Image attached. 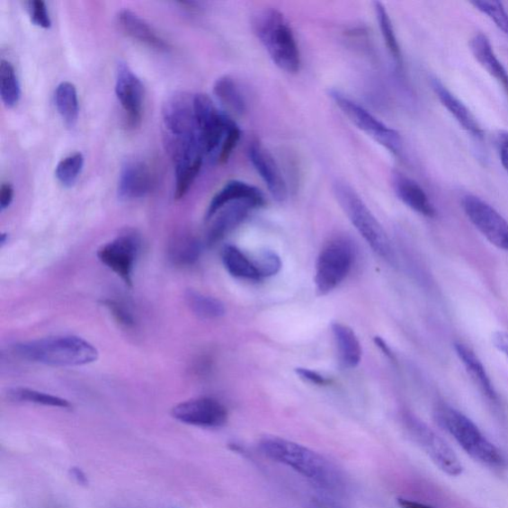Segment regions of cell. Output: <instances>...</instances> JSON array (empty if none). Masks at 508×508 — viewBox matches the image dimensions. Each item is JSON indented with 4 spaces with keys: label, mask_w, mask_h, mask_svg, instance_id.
Masks as SVG:
<instances>
[{
    "label": "cell",
    "mask_w": 508,
    "mask_h": 508,
    "mask_svg": "<svg viewBox=\"0 0 508 508\" xmlns=\"http://www.w3.org/2000/svg\"><path fill=\"white\" fill-rule=\"evenodd\" d=\"M462 207L469 222L488 242L508 252V222L494 207L474 195L465 196Z\"/></svg>",
    "instance_id": "11"
},
{
    "label": "cell",
    "mask_w": 508,
    "mask_h": 508,
    "mask_svg": "<svg viewBox=\"0 0 508 508\" xmlns=\"http://www.w3.org/2000/svg\"><path fill=\"white\" fill-rule=\"evenodd\" d=\"M237 201H247L256 208L265 205V198L260 189L244 181L232 180L227 182L210 201L206 218H212L220 209Z\"/></svg>",
    "instance_id": "18"
},
{
    "label": "cell",
    "mask_w": 508,
    "mask_h": 508,
    "mask_svg": "<svg viewBox=\"0 0 508 508\" xmlns=\"http://www.w3.org/2000/svg\"><path fill=\"white\" fill-rule=\"evenodd\" d=\"M85 158L82 153L76 152L62 159L55 170V175L60 183L71 188L78 180L84 167Z\"/></svg>",
    "instance_id": "33"
},
{
    "label": "cell",
    "mask_w": 508,
    "mask_h": 508,
    "mask_svg": "<svg viewBox=\"0 0 508 508\" xmlns=\"http://www.w3.org/2000/svg\"><path fill=\"white\" fill-rule=\"evenodd\" d=\"M373 5H375L376 17L383 41H385L392 59L400 66L402 65V53L391 18L387 8L381 3H375Z\"/></svg>",
    "instance_id": "30"
},
{
    "label": "cell",
    "mask_w": 508,
    "mask_h": 508,
    "mask_svg": "<svg viewBox=\"0 0 508 508\" xmlns=\"http://www.w3.org/2000/svg\"><path fill=\"white\" fill-rule=\"evenodd\" d=\"M435 415L439 424L452 435L456 442L476 461L488 467L506 466V459L502 450L462 412L448 406H441L436 409Z\"/></svg>",
    "instance_id": "5"
},
{
    "label": "cell",
    "mask_w": 508,
    "mask_h": 508,
    "mask_svg": "<svg viewBox=\"0 0 508 508\" xmlns=\"http://www.w3.org/2000/svg\"><path fill=\"white\" fill-rule=\"evenodd\" d=\"M392 186L402 203L426 218H435L436 209L417 182L401 174L392 176Z\"/></svg>",
    "instance_id": "19"
},
{
    "label": "cell",
    "mask_w": 508,
    "mask_h": 508,
    "mask_svg": "<svg viewBox=\"0 0 508 508\" xmlns=\"http://www.w3.org/2000/svg\"><path fill=\"white\" fill-rule=\"evenodd\" d=\"M258 273L261 278L271 277L281 270L282 263L281 257L272 251L263 252L254 261Z\"/></svg>",
    "instance_id": "35"
},
{
    "label": "cell",
    "mask_w": 508,
    "mask_h": 508,
    "mask_svg": "<svg viewBox=\"0 0 508 508\" xmlns=\"http://www.w3.org/2000/svg\"><path fill=\"white\" fill-rule=\"evenodd\" d=\"M398 504L401 508H435L415 501L406 500V498H399Z\"/></svg>",
    "instance_id": "42"
},
{
    "label": "cell",
    "mask_w": 508,
    "mask_h": 508,
    "mask_svg": "<svg viewBox=\"0 0 508 508\" xmlns=\"http://www.w3.org/2000/svg\"><path fill=\"white\" fill-rule=\"evenodd\" d=\"M71 475L76 479V483H78L80 485H87L88 484V478H87V477H85V475L84 474L82 469H80L78 468H73L71 469Z\"/></svg>",
    "instance_id": "43"
},
{
    "label": "cell",
    "mask_w": 508,
    "mask_h": 508,
    "mask_svg": "<svg viewBox=\"0 0 508 508\" xmlns=\"http://www.w3.org/2000/svg\"><path fill=\"white\" fill-rule=\"evenodd\" d=\"M406 423L416 443L424 450L441 471L450 477L463 474L464 467L459 459L445 441L437 435L424 422L408 415Z\"/></svg>",
    "instance_id": "10"
},
{
    "label": "cell",
    "mask_w": 508,
    "mask_h": 508,
    "mask_svg": "<svg viewBox=\"0 0 508 508\" xmlns=\"http://www.w3.org/2000/svg\"><path fill=\"white\" fill-rule=\"evenodd\" d=\"M257 209L247 201H237L226 205L213 217L214 222L209 227L208 243L214 245L225 237L228 233L241 225L248 216L249 212Z\"/></svg>",
    "instance_id": "20"
},
{
    "label": "cell",
    "mask_w": 508,
    "mask_h": 508,
    "mask_svg": "<svg viewBox=\"0 0 508 508\" xmlns=\"http://www.w3.org/2000/svg\"><path fill=\"white\" fill-rule=\"evenodd\" d=\"M432 89L437 98L443 104V107L455 118L464 130L471 134V137L477 140L484 138V131L477 121L474 114L469 111L465 103L459 101L456 95L450 93L445 85L439 80L432 82Z\"/></svg>",
    "instance_id": "21"
},
{
    "label": "cell",
    "mask_w": 508,
    "mask_h": 508,
    "mask_svg": "<svg viewBox=\"0 0 508 508\" xmlns=\"http://www.w3.org/2000/svg\"><path fill=\"white\" fill-rule=\"evenodd\" d=\"M172 416L188 425L218 428L227 423V411L218 400L203 397L182 402L172 409Z\"/></svg>",
    "instance_id": "13"
},
{
    "label": "cell",
    "mask_w": 508,
    "mask_h": 508,
    "mask_svg": "<svg viewBox=\"0 0 508 508\" xmlns=\"http://www.w3.org/2000/svg\"><path fill=\"white\" fill-rule=\"evenodd\" d=\"M248 158L257 174L264 182L265 186L277 202H284L289 196V188L276 160L270 150L261 142L254 141L248 147Z\"/></svg>",
    "instance_id": "15"
},
{
    "label": "cell",
    "mask_w": 508,
    "mask_h": 508,
    "mask_svg": "<svg viewBox=\"0 0 508 508\" xmlns=\"http://www.w3.org/2000/svg\"><path fill=\"white\" fill-rule=\"evenodd\" d=\"M454 348L459 360L461 361L468 375L471 376L478 388L482 390L487 399L497 402V393L481 360L477 358L471 348H468L463 343H455Z\"/></svg>",
    "instance_id": "23"
},
{
    "label": "cell",
    "mask_w": 508,
    "mask_h": 508,
    "mask_svg": "<svg viewBox=\"0 0 508 508\" xmlns=\"http://www.w3.org/2000/svg\"><path fill=\"white\" fill-rule=\"evenodd\" d=\"M202 246L194 236L179 235L170 242L169 260L178 266L194 264L200 257Z\"/></svg>",
    "instance_id": "27"
},
{
    "label": "cell",
    "mask_w": 508,
    "mask_h": 508,
    "mask_svg": "<svg viewBox=\"0 0 508 508\" xmlns=\"http://www.w3.org/2000/svg\"><path fill=\"white\" fill-rule=\"evenodd\" d=\"M118 23L121 31L143 45L150 48L157 52H168L170 50L169 44L162 38L145 19L137 13L123 9L118 14Z\"/></svg>",
    "instance_id": "17"
},
{
    "label": "cell",
    "mask_w": 508,
    "mask_h": 508,
    "mask_svg": "<svg viewBox=\"0 0 508 508\" xmlns=\"http://www.w3.org/2000/svg\"><path fill=\"white\" fill-rule=\"evenodd\" d=\"M194 112L204 155L218 163L220 152L241 139V129L228 113L218 110L208 94H194Z\"/></svg>",
    "instance_id": "4"
},
{
    "label": "cell",
    "mask_w": 508,
    "mask_h": 508,
    "mask_svg": "<svg viewBox=\"0 0 508 508\" xmlns=\"http://www.w3.org/2000/svg\"><path fill=\"white\" fill-rule=\"evenodd\" d=\"M165 141H199L194 112V95L176 93L162 110ZM201 145V143H200Z\"/></svg>",
    "instance_id": "9"
},
{
    "label": "cell",
    "mask_w": 508,
    "mask_h": 508,
    "mask_svg": "<svg viewBox=\"0 0 508 508\" xmlns=\"http://www.w3.org/2000/svg\"><path fill=\"white\" fill-rule=\"evenodd\" d=\"M186 301L190 309L202 319H217L223 317L226 313L225 305L214 297L189 290Z\"/></svg>",
    "instance_id": "29"
},
{
    "label": "cell",
    "mask_w": 508,
    "mask_h": 508,
    "mask_svg": "<svg viewBox=\"0 0 508 508\" xmlns=\"http://www.w3.org/2000/svg\"><path fill=\"white\" fill-rule=\"evenodd\" d=\"M295 371L302 379L309 381L313 383V385L328 386L330 383L328 379L321 376L317 371L302 368L296 369Z\"/></svg>",
    "instance_id": "38"
},
{
    "label": "cell",
    "mask_w": 508,
    "mask_h": 508,
    "mask_svg": "<svg viewBox=\"0 0 508 508\" xmlns=\"http://www.w3.org/2000/svg\"><path fill=\"white\" fill-rule=\"evenodd\" d=\"M55 102L57 111L68 127H74L79 119L78 93L75 85L70 82H63L55 92Z\"/></svg>",
    "instance_id": "28"
},
{
    "label": "cell",
    "mask_w": 508,
    "mask_h": 508,
    "mask_svg": "<svg viewBox=\"0 0 508 508\" xmlns=\"http://www.w3.org/2000/svg\"><path fill=\"white\" fill-rule=\"evenodd\" d=\"M14 352L23 360L52 367H81L99 359V352L91 343L73 335L18 343Z\"/></svg>",
    "instance_id": "3"
},
{
    "label": "cell",
    "mask_w": 508,
    "mask_h": 508,
    "mask_svg": "<svg viewBox=\"0 0 508 508\" xmlns=\"http://www.w3.org/2000/svg\"><path fill=\"white\" fill-rule=\"evenodd\" d=\"M7 396L9 399L15 402H27V404L58 408H71V404L68 400L30 388H13L8 391Z\"/></svg>",
    "instance_id": "32"
},
{
    "label": "cell",
    "mask_w": 508,
    "mask_h": 508,
    "mask_svg": "<svg viewBox=\"0 0 508 508\" xmlns=\"http://www.w3.org/2000/svg\"><path fill=\"white\" fill-rule=\"evenodd\" d=\"M375 342L378 344V347L383 352H385V354H387V356L391 359V360H395V354L392 353L389 346H388V343L383 341L381 338L379 337H376L375 338Z\"/></svg>",
    "instance_id": "44"
},
{
    "label": "cell",
    "mask_w": 508,
    "mask_h": 508,
    "mask_svg": "<svg viewBox=\"0 0 508 508\" xmlns=\"http://www.w3.org/2000/svg\"><path fill=\"white\" fill-rule=\"evenodd\" d=\"M330 97L334 104L342 111L360 130L368 137L379 143L392 155L398 156L402 149L400 134L380 121L362 105L347 97L346 94L337 90L330 92Z\"/></svg>",
    "instance_id": "7"
},
{
    "label": "cell",
    "mask_w": 508,
    "mask_h": 508,
    "mask_svg": "<svg viewBox=\"0 0 508 508\" xmlns=\"http://www.w3.org/2000/svg\"><path fill=\"white\" fill-rule=\"evenodd\" d=\"M0 94L6 108L13 109L21 101L22 90L14 67L8 61L0 64Z\"/></svg>",
    "instance_id": "31"
},
{
    "label": "cell",
    "mask_w": 508,
    "mask_h": 508,
    "mask_svg": "<svg viewBox=\"0 0 508 508\" xmlns=\"http://www.w3.org/2000/svg\"><path fill=\"white\" fill-rule=\"evenodd\" d=\"M478 12L491 18L498 30L508 36V13L504 4L500 2H488V0H477L471 3Z\"/></svg>",
    "instance_id": "34"
},
{
    "label": "cell",
    "mask_w": 508,
    "mask_h": 508,
    "mask_svg": "<svg viewBox=\"0 0 508 508\" xmlns=\"http://www.w3.org/2000/svg\"><path fill=\"white\" fill-rule=\"evenodd\" d=\"M116 94L124 112L127 113L128 127L132 129L138 128L142 120L145 87L126 63L119 65Z\"/></svg>",
    "instance_id": "14"
},
{
    "label": "cell",
    "mask_w": 508,
    "mask_h": 508,
    "mask_svg": "<svg viewBox=\"0 0 508 508\" xmlns=\"http://www.w3.org/2000/svg\"><path fill=\"white\" fill-rule=\"evenodd\" d=\"M260 448L272 461L290 467L323 486L333 487L340 483V476L335 468L328 459L309 448L273 436L263 438Z\"/></svg>",
    "instance_id": "2"
},
{
    "label": "cell",
    "mask_w": 508,
    "mask_h": 508,
    "mask_svg": "<svg viewBox=\"0 0 508 508\" xmlns=\"http://www.w3.org/2000/svg\"><path fill=\"white\" fill-rule=\"evenodd\" d=\"M14 197V189L12 184L4 183L0 187V208L3 210L12 205Z\"/></svg>",
    "instance_id": "41"
},
{
    "label": "cell",
    "mask_w": 508,
    "mask_h": 508,
    "mask_svg": "<svg viewBox=\"0 0 508 508\" xmlns=\"http://www.w3.org/2000/svg\"><path fill=\"white\" fill-rule=\"evenodd\" d=\"M469 49L479 65L494 76L508 94V72L498 60L490 40L485 34L477 33L469 41Z\"/></svg>",
    "instance_id": "22"
},
{
    "label": "cell",
    "mask_w": 508,
    "mask_h": 508,
    "mask_svg": "<svg viewBox=\"0 0 508 508\" xmlns=\"http://www.w3.org/2000/svg\"><path fill=\"white\" fill-rule=\"evenodd\" d=\"M155 175L145 161L131 160L121 168L118 193L122 200L146 197L155 186Z\"/></svg>",
    "instance_id": "16"
},
{
    "label": "cell",
    "mask_w": 508,
    "mask_h": 508,
    "mask_svg": "<svg viewBox=\"0 0 508 508\" xmlns=\"http://www.w3.org/2000/svg\"><path fill=\"white\" fill-rule=\"evenodd\" d=\"M332 332L343 366L347 369L356 368L361 360V346L356 333L349 325L341 323H334Z\"/></svg>",
    "instance_id": "24"
},
{
    "label": "cell",
    "mask_w": 508,
    "mask_h": 508,
    "mask_svg": "<svg viewBox=\"0 0 508 508\" xmlns=\"http://www.w3.org/2000/svg\"><path fill=\"white\" fill-rule=\"evenodd\" d=\"M223 262L229 274L235 277L249 281L262 280L254 261L235 245H227L224 248Z\"/></svg>",
    "instance_id": "26"
},
{
    "label": "cell",
    "mask_w": 508,
    "mask_h": 508,
    "mask_svg": "<svg viewBox=\"0 0 508 508\" xmlns=\"http://www.w3.org/2000/svg\"><path fill=\"white\" fill-rule=\"evenodd\" d=\"M492 342L494 347L508 360V333L504 331L495 332L492 335Z\"/></svg>",
    "instance_id": "40"
},
{
    "label": "cell",
    "mask_w": 508,
    "mask_h": 508,
    "mask_svg": "<svg viewBox=\"0 0 508 508\" xmlns=\"http://www.w3.org/2000/svg\"><path fill=\"white\" fill-rule=\"evenodd\" d=\"M334 193L344 214L372 251L383 261L395 265L396 253L385 229L357 192L347 183L337 182L334 186Z\"/></svg>",
    "instance_id": "6"
},
{
    "label": "cell",
    "mask_w": 508,
    "mask_h": 508,
    "mask_svg": "<svg viewBox=\"0 0 508 508\" xmlns=\"http://www.w3.org/2000/svg\"><path fill=\"white\" fill-rule=\"evenodd\" d=\"M352 245L343 239H333L325 245L316 266V290L321 296L327 295L343 281L353 263Z\"/></svg>",
    "instance_id": "8"
},
{
    "label": "cell",
    "mask_w": 508,
    "mask_h": 508,
    "mask_svg": "<svg viewBox=\"0 0 508 508\" xmlns=\"http://www.w3.org/2000/svg\"><path fill=\"white\" fill-rule=\"evenodd\" d=\"M253 31L281 70L296 74L301 68V54L292 27L282 13L265 8L253 18Z\"/></svg>",
    "instance_id": "1"
},
{
    "label": "cell",
    "mask_w": 508,
    "mask_h": 508,
    "mask_svg": "<svg viewBox=\"0 0 508 508\" xmlns=\"http://www.w3.org/2000/svg\"><path fill=\"white\" fill-rule=\"evenodd\" d=\"M214 94L227 111L236 116H243L246 111L245 95L232 76H220L214 85Z\"/></svg>",
    "instance_id": "25"
},
{
    "label": "cell",
    "mask_w": 508,
    "mask_h": 508,
    "mask_svg": "<svg viewBox=\"0 0 508 508\" xmlns=\"http://www.w3.org/2000/svg\"><path fill=\"white\" fill-rule=\"evenodd\" d=\"M497 147L498 153H500V158L502 165L508 174V132L502 131L497 137Z\"/></svg>",
    "instance_id": "39"
},
{
    "label": "cell",
    "mask_w": 508,
    "mask_h": 508,
    "mask_svg": "<svg viewBox=\"0 0 508 508\" xmlns=\"http://www.w3.org/2000/svg\"><path fill=\"white\" fill-rule=\"evenodd\" d=\"M102 304L107 307L113 317L124 327H133L134 318L131 312L127 308L126 305L114 300H104Z\"/></svg>",
    "instance_id": "37"
},
{
    "label": "cell",
    "mask_w": 508,
    "mask_h": 508,
    "mask_svg": "<svg viewBox=\"0 0 508 508\" xmlns=\"http://www.w3.org/2000/svg\"><path fill=\"white\" fill-rule=\"evenodd\" d=\"M139 251L138 239L124 235L102 245L98 252L99 260L118 274L128 286H132V274Z\"/></svg>",
    "instance_id": "12"
},
{
    "label": "cell",
    "mask_w": 508,
    "mask_h": 508,
    "mask_svg": "<svg viewBox=\"0 0 508 508\" xmlns=\"http://www.w3.org/2000/svg\"><path fill=\"white\" fill-rule=\"evenodd\" d=\"M27 7L31 22L38 27L49 30L52 22L46 4L42 0H31L27 3Z\"/></svg>",
    "instance_id": "36"
}]
</instances>
